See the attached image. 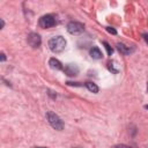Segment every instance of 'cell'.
<instances>
[{
	"instance_id": "5bb4252c",
	"label": "cell",
	"mask_w": 148,
	"mask_h": 148,
	"mask_svg": "<svg viewBox=\"0 0 148 148\" xmlns=\"http://www.w3.org/2000/svg\"><path fill=\"white\" fill-rule=\"evenodd\" d=\"M112 148H131V147L127 146V145H123V143H120V145H116V146H113Z\"/></svg>"
},
{
	"instance_id": "5b68a950",
	"label": "cell",
	"mask_w": 148,
	"mask_h": 148,
	"mask_svg": "<svg viewBox=\"0 0 148 148\" xmlns=\"http://www.w3.org/2000/svg\"><path fill=\"white\" fill-rule=\"evenodd\" d=\"M27 42H28V44H29L31 47L36 49V47H38V46L40 45L42 38H40V36H39L37 32H30V34L28 35Z\"/></svg>"
},
{
	"instance_id": "277c9868",
	"label": "cell",
	"mask_w": 148,
	"mask_h": 148,
	"mask_svg": "<svg viewBox=\"0 0 148 148\" xmlns=\"http://www.w3.org/2000/svg\"><path fill=\"white\" fill-rule=\"evenodd\" d=\"M38 24H39V27L43 28V29H49V28L56 25V18H54L53 15L46 14V15H43V16L39 18Z\"/></svg>"
},
{
	"instance_id": "8992f818",
	"label": "cell",
	"mask_w": 148,
	"mask_h": 148,
	"mask_svg": "<svg viewBox=\"0 0 148 148\" xmlns=\"http://www.w3.org/2000/svg\"><path fill=\"white\" fill-rule=\"evenodd\" d=\"M64 72L68 76H75V75L79 74V67L76 65H74V64H67L64 67Z\"/></svg>"
},
{
	"instance_id": "ac0fdd59",
	"label": "cell",
	"mask_w": 148,
	"mask_h": 148,
	"mask_svg": "<svg viewBox=\"0 0 148 148\" xmlns=\"http://www.w3.org/2000/svg\"><path fill=\"white\" fill-rule=\"evenodd\" d=\"M35 148H46V147H35Z\"/></svg>"
},
{
	"instance_id": "9c48e42d",
	"label": "cell",
	"mask_w": 148,
	"mask_h": 148,
	"mask_svg": "<svg viewBox=\"0 0 148 148\" xmlns=\"http://www.w3.org/2000/svg\"><path fill=\"white\" fill-rule=\"evenodd\" d=\"M49 65H50V67H51L52 69H57V71H59V69L62 68L61 62H60L58 59H56V58H51V59L49 60Z\"/></svg>"
},
{
	"instance_id": "4fadbf2b",
	"label": "cell",
	"mask_w": 148,
	"mask_h": 148,
	"mask_svg": "<svg viewBox=\"0 0 148 148\" xmlns=\"http://www.w3.org/2000/svg\"><path fill=\"white\" fill-rule=\"evenodd\" d=\"M106 30H108L110 34H112V35H116V34H117V30H116L114 28H112V27H106Z\"/></svg>"
},
{
	"instance_id": "e0dca14e",
	"label": "cell",
	"mask_w": 148,
	"mask_h": 148,
	"mask_svg": "<svg viewBox=\"0 0 148 148\" xmlns=\"http://www.w3.org/2000/svg\"><path fill=\"white\" fill-rule=\"evenodd\" d=\"M3 25H5V22H3V20L1 18V28H3Z\"/></svg>"
},
{
	"instance_id": "d6986e66",
	"label": "cell",
	"mask_w": 148,
	"mask_h": 148,
	"mask_svg": "<svg viewBox=\"0 0 148 148\" xmlns=\"http://www.w3.org/2000/svg\"><path fill=\"white\" fill-rule=\"evenodd\" d=\"M145 108H146V109H147V110H148V105H146V106H145Z\"/></svg>"
},
{
	"instance_id": "30bf717a",
	"label": "cell",
	"mask_w": 148,
	"mask_h": 148,
	"mask_svg": "<svg viewBox=\"0 0 148 148\" xmlns=\"http://www.w3.org/2000/svg\"><path fill=\"white\" fill-rule=\"evenodd\" d=\"M86 87H87V89L89 90V91H91V92H94V94H97L98 92V87L95 84V83H92V82H87L86 83Z\"/></svg>"
},
{
	"instance_id": "ffe728a7",
	"label": "cell",
	"mask_w": 148,
	"mask_h": 148,
	"mask_svg": "<svg viewBox=\"0 0 148 148\" xmlns=\"http://www.w3.org/2000/svg\"><path fill=\"white\" fill-rule=\"evenodd\" d=\"M147 91H148V86H147Z\"/></svg>"
},
{
	"instance_id": "6da1fadb",
	"label": "cell",
	"mask_w": 148,
	"mask_h": 148,
	"mask_svg": "<svg viewBox=\"0 0 148 148\" xmlns=\"http://www.w3.org/2000/svg\"><path fill=\"white\" fill-rule=\"evenodd\" d=\"M47 44H49L50 50L53 53H59V52L64 51V49L66 46V40L62 36H56V37H52Z\"/></svg>"
},
{
	"instance_id": "52a82bcc",
	"label": "cell",
	"mask_w": 148,
	"mask_h": 148,
	"mask_svg": "<svg viewBox=\"0 0 148 148\" xmlns=\"http://www.w3.org/2000/svg\"><path fill=\"white\" fill-rule=\"evenodd\" d=\"M117 49L124 56H130L134 51V47H130V46H127V45H125L123 43H117Z\"/></svg>"
},
{
	"instance_id": "7c38bea8",
	"label": "cell",
	"mask_w": 148,
	"mask_h": 148,
	"mask_svg": "<svg viewBox=\"0 0 148 148\" xmlns=\"http://www.w3.org/2000/svg\"><path fill=\"white\" fill-rule=\"evenodd\" d=\"M103 45L105 46V49H106V51H108V54H109V56H111V54H112V52H113L112 47H111L106 42H103Z\"/></svg>"
},
{
	"instance_id": "3957f363",
	"label": "cell",
	"mask_w": 148,
	"mask_h": 148,
	"mask_svg": "<svg viewBox=\"0 0 148 148\" xmlns=\"http://www.w3.org/2000/svg\"><path fill=\"white\" fill-rule=\"evenodd\" d=\"M66 28L71 35H80L84 31V24L81 22H76V21H71Z\"/></svg>"
},
{
	"instance_id": "2e32d148",
	"label": "cell",
	"mask_w": 148,
	"mask_h": 148,
	"mask_svg": "<svg viewBox=\"0 0 148 148\" xmlns=\"http://www.w3.org/2000/svg\"><path fill=\"white\" fill-rule=\"evenodd\" d=\"M143 37H145V39H146V42L148 43V36H147L146 34H143Z\"/></svg>"
},
{
	"instance_id": "ba28073f",
	"label": "cell",
	"mask_w": 148,
	"mask_h": 148,
	"mask_svg": "<svg viewBox=\"0 0 148 148\" xmlns=\"http://www.w3.org/2000/svg\"><path fill=\"white\" fill-rule=\"evenodd\" d=\"M89 53H90V57H91L92 59H101V58L103 57V53L101 52V50H99L97 46H94L92 49H90Z\"/></svg>"
},
{
	"instance_id": "7a4b0ae2",
	"label": "cell",
	"mask_w": 148,
	"mask_h": 148,
	"mask_svg": "<svg viewBox=\"0 0 148 148\" xmlns=\"http://www.w3.org/2000/svg\"><path fill=\"white\" fill-rule=\"evenodd\" d=\"M46 118H47V121L49 124L57 131H61L64 128V121L60 119V117L58 114H56L54 112L52 111H49L46 112Z\"/></svg>"
},
{
	"instance_id": "9a60e30c",
	"label": "cell",
	"mask_w": 148,
	"mask_h": 148,
	"mask_svg": "<svg viewBox=\"0 0 148 148\" xmlns=\"http://www.w3.org/2000/svg\"><path fill=\"white\" fill-rule=\"evenodd\" d=\"M0 56H1V61H5V60H6V56H5V53H3V52H1V54H0Z\"/></svg>"
},
{
	"instance_id": "8fae6325",
	"label": "cell",
	"mask_w": 148,
	"mask_h": 148,
	"mask_svg": "<svg viewBox=\"0 0 148 148\" xmlns=\"http://www.w3.org/2000/svg\"><path fill=\"white\" fill-rule=\"evenodd\" d=\"M114 65H116V62H114V61H110V62L108 64V67H109V69H110L112 73L117 74V73H118V69H117V68H114Z\"/></svg>"
}]
</instances>
